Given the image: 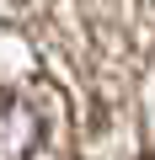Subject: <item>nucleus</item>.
Returning a JSON list of instances; mask_svg holds the SVG:
<instances>
[{
	"label": "nucleus",
	"mask_w": 155,
	"mask_h": 160,
	"mask_svg": "<svg viewBox=\"0 0 155 160\" xmlns=\"http://www.w3.org/2000/svg\"><path fill=\"white\" fill-rule=\"evenodd\" d=\"M43 133H48L43 107L27 91H6L0 86V160H32Z\"/></svg>",
	"instance_id": "obj_1"
}]
</instances>
